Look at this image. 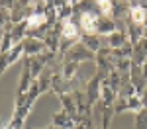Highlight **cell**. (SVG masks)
<instances>
[{"mask_svg":"<svg viewBox=\"0 0 147 129\" xmlns=\"http://www.w3.org/2000/svg\"><path fill=\"white\" fill-rule=\"evenodd\" d=\"M100 6H102V12H104V14H110V10H112L110 2H100Z\"/></svg>","mask_w":147,"mask_h":129,"instance_id":"5","label":"cell"},{"mask_svg":"<svg viewBox=\"0 0 147 129\" xmlns=\"http://www.w3.org/2000/svg\"><path fill=\"white\" fill-rule=\"evenodd\" d=\"M45 20V16L43 14H37V16H32L30 18V22H28V27H37V25H41Z\"/></svg>","mask_w":147,"mask_h":129,"instance_id":"2","label":"cell"},{"mask_svg":"<svg viewBox=\"0 0 147 129\" xmlns=\"http://www.w3.org/2000/svg\"><path fill=\"white\" fill-rule=\"evenodd\" d=\"M131 18H134L136 22H143V18H145L143 8H131Z\"/></svg>","mask_w":147,"mask_h":129,"instance_id":"4","label":"cell"},{"mask_svg":"<svg viewBox=\"0 0 147 129\" xmlns=\"http://www.w3.org/2000/svg\"><path fill=\"white\" fill-rule=\"evenodd\" d=\"M82 27H84L86 31H90V33L96 29V18H94L92 14H88V12L82 14Z\"/></svg>","mask_w":147,"mask_h":129,"instance_id":"1","label":"cell"},{"mask_svg":"<svg viewBox=\"0 0 147 129\" xmlns=\"http://www.w3.org/2000/svg\"><path fill=\"white\" fill-rule=\"evenodd\" d=\"M63 33H65V37H75L77 29H75V25H73L71 22H65V25H63Z\"/></svg>","mask_w":147,"mask_h":129,"instance_id":"3","label":"cell"}]
</instances>
